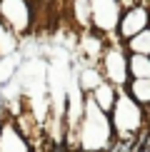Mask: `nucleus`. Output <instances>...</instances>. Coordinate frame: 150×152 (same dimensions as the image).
Listing matches in <instances>:
<instances>
[]
</instances>
